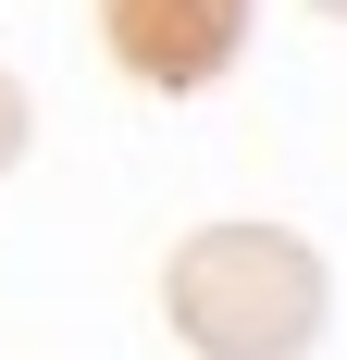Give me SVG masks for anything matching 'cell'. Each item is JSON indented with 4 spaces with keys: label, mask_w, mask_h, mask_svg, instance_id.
<instances>
[{
    "label": "cell",
    "mask_w": 347,
    "mask_h": 360,
    "mask_svg": "<svg viewBox=\"0 0 347 360\" xmlns=\"http://www.w3.org/2000/svg\"><path fill=\"white\" fill-rule=\"evenodd\" d=\"M162 311L199 360H298L335 323V274L285 224H199L162 274Z\"/></svg>",
    "instance_id": "1"
},
{
    "label": "cell",
    "mask_w": 347,
    "mask_h": 360,
    "mask_svg": "<svg viewBox=\"0 0 347 360\" xmlns=\"http://www.w3.org/2000/svg\"><path fill=\"white\" fill-rule=\"evenodd\" d=\"M100 37L137 87H211L248 37V0H100Z\"/></svg>",
    "instance_id": "2"
},
{
    "label": "cell",
    "mask_w": 347,
    "mask_h": 360,
    "mask_svg": "<svg viewBox=\"0 0 347 360\" xmlns=\"http://www.w3.org/2000/svg\"><path fill=\"white\" fill-rule=\"evenodd\" d=\"M25 124H37V112H25V87H13V75H0V174H13V162H25Z\"/></svg>",
    "instance_id": "3"
},
{
    "label": "cell",
    "mask_w": 347,
    "mask_h": 360,
    "mask_svg": "<svg viewBox=\"0 0 347 360\" xmlns=\"http://www.w3.org/2000/svg\"><path fill=\"white\" fill-rule=\"evenodd\" d=\"M310 13H347V0H310Z\"/></svg>",
    "instance_id": "4"
}]
</instances>
